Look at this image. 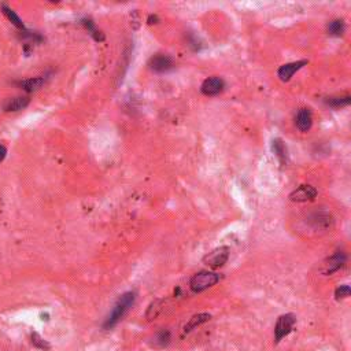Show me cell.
<instances>
[{
    "label": "cell",
    "instance_id": "cell-13",
    "mask_svg": "<svg viewBox=\"0 0 351 351\" xmlns=\"http://www.w3.org/2000/svg\"><path fill=\"white\" fill-rule=\"evenodd\" d=\"M310 222L314 228H319V229H326L332 225V215L326 211H316L314 214H312L310 217Z\"/></svg>",
    "mask_w": 351,
    "mask_h": 351
},
{
    "label": "cell",
    "instance_id": "cell-18",
    "mask_svg": "<svg viewBox=\"0 0 351 351\" xmlns=\"http://www.w3.org/2000/svg\"><path fill=\"white\" fill-rule=\"evenodd\" d=\"M325 104L331 106L333 109H340V107H346L351 103V96L350 95H339V96H329L326 98Z\"/></svg>",
    "mask_w": 351,
    "mask_h": 351
},
{
    "label": "cell",
    "instance_id": "cell-22",
    "mask_svg": "<svg viewBox=\"0 0 351 351\" xmlns=\"http://www.w3.org/2000/svg\"><path fill=\"white\" fill-rule=\"evenodd\" d=\"M30 339H32V345L34 346L36 349H39V350L48 351L50 349H51V345H50V343L47 342L46 339L41 338L39 333H36V332H33L32 336H30Z\"/></svg>",
    "mask_w": 351,
    "mask_h": 351
},
{
    "label": "cell",
    "instance_id": "cell-15",
    "mask_svg": "<svg viewBox=\"0 0 351 351\" xmlns=\"http://www.w3.org/2000/svg\"><path fill=\"white\" fill-rule=\"evenodd\" d=\"M210 319H211V314H208V313H199V314H195L192 319L189 320L188 324H185V326H184V333H189L191 331H194L195 328L201 326L202 324L210 321Z\"/></svg>",
    "mask_w": 351,
    "mask_h": 351
},
{
    "label": "cell",
    "instance_id": "cell-5",
    "mask_svg": "<svg viewBox=\"0 0 351 351\" xmlns=\"http://www.w3.org/2000/svg\"><path fill=\"white\" fill-rule=\"evenodd\" d=\"M148 66L152 72L155 73H168L175 67V62L169 55L165 54H156L154 57H151L148 60Z\"/></svg>",
    "mask_w": 351,
    "mask_h": 351
},
{
    "label": "cell",
    "instance_id": "cell-9",
    "mask_svg": "<svg viewBox=\"0 0 351 351\" xmlns=\"http://www.w3.org/2000/svg\"><path fill=\"white\" fill-rule=\"evenodd\" d=\"M346 262H347V255L343 251H336L326 260L322 272H324V274L335 273V272H338L339 269L345 266Z\"/></svg>",
    "mask_w": 351,
    "mask_h": 351
},
{
    "label": "cell",
    "instance_id": "cell-1",
    "mask_svg": "<svg viewBox=\"0 0 351 351\" xmlns=\"http://www.w3.org/2000/svg\"><path fill=\"white\" fill-rule=\"evenodd\" d=\"M135 300H136V293L133 291L121 295V298L117 300L116 306L113 307L111 313L107 316V319L103 322V329L109 331V329H113L114 326L117 325L118 322L126 316V313L129 312L130 307L135 305Z\"/></svg>",
    "mask_w": 351,
    "mask_h": 351
},
{
    "label": "cell",
    "instance_id": "cell-4",
    "mask_svg": "<svg viewBox=\"0 0 351 351\" xmlns=\"http://www.w3.org/2000/svg\"><path fill=\"white\" fill-rule=\"evenodd\" d=\"M229 254H231V248L228 246L217 247L203 257V263H206L208 267L218 269V267L224 266L227 263L228 260H229Z\"/></svg>",
    "mask_w": 351,
    "mask_h": 351
},
{
    "label": "cell",
    "instance_id": "cell-7",
    "mask_svg": "<svg viewBox=\"0 0 351 351\" xmlns=\"http://www.w3.org/2000/svg\"><path fill=\"white\" fill-rule=\"evenodd\" d=\"M225 88V81L221 77H208L201 85V91L206 96H215L221 93Z\"/></svg>",
    "mask_w": 351,
    "mask_h": 351
},
{
    "label": "cell",
    "instance_id": "cell-11",
    "mask_svg": "<svg viewBox=\"0 0 351 351\" xmlns=\"http://www.w3.org/2000/svg\"><path fill=\"white\" fill-rule=\"evenodd\" d=\"M30 103V98L29 96H15V98L7 99L6 102L3 103V109L8 113H17L26 109Z\"/></svg>",
    "mask_w": 351,
    "mask_h": 351
},
{
    "label": "cell",
    "instance_id": "cell-19",
    "mask_svg": "<svg viewBox=\"0 0 351 351\" xmlns=\"http://www.w3.org/2000/svg\"><path fill=\"white\" fill-rule=\"evenodd\" d=\"M328 29V33L331 36H335V37H340L346 30V24L343 20H332L329 21V24L326 26Z\"/></svg>",
    "mask_w": 351,
    "mask_h": 351
},
{
    "label": "cell",
    "instance_id": "cell-23",
    "mask_svg": "<svg viewBox=\"0 0 351 351\" xmlns=\"http://www.w3.org/2000/svg\"><path fill=\"white\" fill-rule=\"evenodd\" d=\"M351 293V290L349 286H340L336 288V291H335V298L338 300L340 299H346V298H349Z\"/></svg>",
    "mask_w": 351,
    "mask_h": 351
},
{
    "label": "cell",
    "instance_id": "cell-20",
    "mask_svg": "<svg viewBox=\"0 0 351 351\" xmlns=\"http://www.w3.org/2000/svg\"><path fill=\"white\" fill-rule=\"evenodd\" d=\"M81 24L87 28V30L91 33L92 37L96 40V41H103L104 40V36L103 33L99 32L98 29L95 28V24L92 22L91 20H88V18H84V20H81Z\"/></svg>",
    "mask_w": 351,
    "mask_h": 351
},
{
    "label": "cell",
    "instance_id": "cell-8",
    "mask_svg": "<svg viewBox=\"0 0 351 351\" xmlns=\"http://www.w3.org/2000/svg\"><path fill=\"white\" fill-rule=\"evenodd\" d=\"M309 63V60L302 59V60H296V62H291V63H286V65L280 66L277 70V76L283 81V83H288L291 78L293 77V74L296 72H299L300 69Z\"/></svg>",
    "mask_w": 351,
    "mask_h": 351
},
{
    "label": "cell",
    "instance_id": "cell-6",
    "mask_svg": "<svg viewBox=\"0 0 351 351\" xmlns=\"http://www.w3.org/2000/svg\"><path fill=\"white\" fill-rule=\"evenodd\" d=\"M319 195V191L314 188L313 185L309 184H303L298 188L292 191L290 194V201L296 202V203H305V202H312L314 201Z\"/></svg>",
    "mask_w": 351,
    "mask_h": 351
},
{
    "label": "cell",
    "instance_id": "cell-2",
    "mask_svg": "<svg viewBox=\"0 0 351 351\" xmlns=\"http://www.w3.org/2000/svg\"><path fill=\"white\" fill-rule=\"evenodd\" d=\"M220 274L214 272H207V270H202L199 273H195L192 276V279L189 281V287L194 292L199 293L206 291L207 288L214 287L220 281Z\"/></svg>",
    "mask_w": 351,
    "mask_h": 351
},
{
    "label": "cell",
    "instance_id": "cell-12",
    "mask_svg": "<svg viewBox=\"0 0 351 351\" xmlns=\"http://www.w3.org/2000/svg\"><path fill=\"white\" fill-rule=\"evenodd\" d=\"M47 83V78L44 76H39V77H32L26 78V80H21L17 84L18 87H21L25 92H36L39 91L40 88Z\"/></svg>",
    "mask_w": 351,
    "mask_h": 351
},
{
    "label": "cell",
    "instance_id": "cell-10",
    "mask_svg": "<svg viewBox=\"0 0 351 351\" xmlns=\"http://www.w3.org/2000/svg\"><path fill=\"white\" fill-rule=\"evenodd\" d=\"M295 125L300 132H309L313 126V114L310 109L307 107H302L296 113L295 117Z\"/></svg>",
    "mask_w": 351,
    "mask_h": 351
},
{
    "label": "cell",
    "instance_id": "cell-14",
    "mask_svg": "<svg viewBox=\"0 0 351 351\" xmlns=\"http://www.w3.org/2000/svg\"><path fill=\"white\" fill-rule=\"evenodd\" d=\"M272 151H273L274 155L277 156V159H279L280 163H281L283 166L287 165V162H288V150H287V146L281 139H279V137L273 139V142H272Z\"/></svg>",
    "mask_w": 351,
    "mask_h": 351
},
{
    "label": "cell",
    "instance_id": "cell-17",
    "mask_svg": "<svg viewBox=\"0 0 351 351\" xmlns=\"http://www.w3.org/2000/svg\"><path fill=\"white\" fill-rule=\"evenodd\" d=\"M170 340H172V333L168 329H162L156 333L154 339H152V346L155 349H163L166 346H169Z\"/></svg>",
    "mask_w": 351,
    "mask_h": 351
},
{
    "label": "cell",
    "instance_id": "cell-3",
    "mask_svg": "<svg viewBox=\"0 0 351 351\" xmlns=\"http://www.w3.org/2000/svg\"><path fill=\"white\" fill-rule=\"evenodd\" d=\"M295 324H296V317L293 314H291V313H287V314L280 316L279 319H277V322H276V326H274L276 343H280L286 336H288L292 332Z\"/></svg>",
    "mask_w": 351,
    "mask_h": 351
},
{
    "label": "cell",
    "instance_id": "cell-25",
    "mask_svg": "<svg viewBox=\"0 0 351 351\" xmlns=\"http://www.w3.org/2000/svg\"><path fill=\"white\" fill-rule=\"evenodd\" d=\"M147 21H148V24H150V25H152V24H156V22H158L159 20H158V17H156V15H150Z\"/></svg>",
    "mask_w": 351,
    "mask_h": 351
},
{
    "label": "cell",
    "instance_id": "cell-24",
    "mask_svg": "<svg viewBox=\"0 0 351 351\" xmlns=\"http://www.w3.org/2000/svg\"><path fill=\"white\" fill-rule=\"evenodd\" d=\"M7 156V148L6 146H3V144H0V163L3 162L4 159H6Z\"/></svg>",
    "mask_w": 351,
    "mask_h": 351
},
{
    "label": "cell",
    "instance_id": "cell-16",
    "mask_svg": "<svg viewBox=\"0 0 351 351\" xmlns=\"http://www.w3.org/2000/svg\"><path fill=\"white\" fill-rule=\"evenodd\" d=\"M0 10H1L3 15H4L7 20L10 21L15 28H18V29H21V30H26V28L25 25H24L22 20H21L20 17L15 14V11H14L11 7H8L7 4H1V6H0Z\"/></svg>",
    "mask_w": 351,
    "mask_h": 351
},
{
    "label": "cell",
    "instance_id": "cell-21",
    "mask_svg": "<svg viewBox=\"0 0 351 351\" xmlns=\"http://www.w3.org/2000/svg\"><path fill=\"white\" fill-rule=\"evenodd\" d=\"M161 310H162V300L155 299L154 302H151V305L148 306L147 313H146V317H147V320L156 319L158 314L161 313Z\"/></svg>",
    "mask_w": 351,
    "mask_h": 351
}]
</instances>
